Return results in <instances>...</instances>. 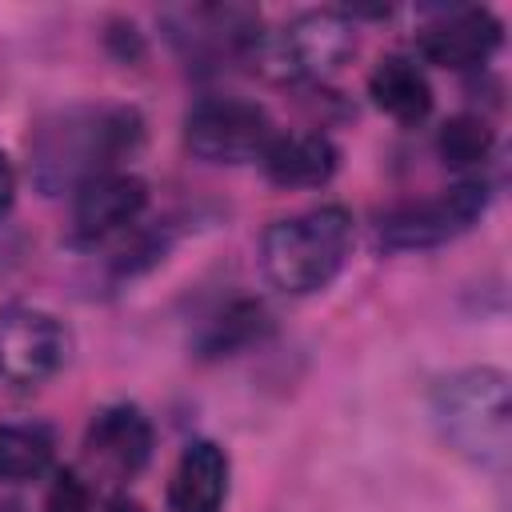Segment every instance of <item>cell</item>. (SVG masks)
Here are the masks:
<instances>
[{
    "mask_svg": "<svg viewBox=\"0 0 512 512\" xmlns=\"http://www.w3.org/2000/svg\"><path fill=\"white\" fill-rule=\"evenodd\" d=\"M44 508H48V512H92V492H88V484L80 480V472H72V468L56 472Z\"/></svg>",
    "mask_w": 512,
    "mask_h": 512,
    "instance_id": "18",
    "label": "cell"
},
{
    "mask_svg": "<svg viewBox=\"0 0 512 512\" xmlns=\"http://www.w3.org/2000/svg\"><path fill=\"white\" fill-rule=\"evenodd\" d=\"M340 152L324 132H276L260 156V168L280 188H320L336 176Z\"/></svg>",
    "mask_w": 512,
    "mask_h": 512,
    "instance_id": "12",
    "label": "cell"
},
{
    "mask_svg": "<svg viewBox=\"0 0 512 512\" xmlns=\"http://www.w3.org/2000/svg\"><path fill=\"white\" fill-rule=\"evenodd\" d=\"M440 440L484 472H504L512 456V392L500 368H460L428 396Z\"/></svg>",
    "mask_w": 512,
    "mask_h": 512,
    "instance_id": "2",
    "label": "cell"
},
{
    "mask_svg": "<svg viewBox=\"0 0 512 512\" xmlns=\"http://www.w3.org/2000/svg\"><path fill=\"white\" fill-rule=\"evenodd\" d=\"M264 328H268L264 308L256 300H236L216 320H208V328L200 336V352L204 356H228V352L244 348L248 340H256Z\"/></svg>",
    "mask_w": 512,
    "mask_h": 512,
    "instance_id": "17",
    "label": "cell"
},
{
    "mask_svg": "<svg viewBox=\"0 0 512 512\" xmlns=\"http://www.w3.org/2000/svg\"><path fill=\"white\" fill-rule=\"evenodd\" d=\"M352 248V216L340 204H320L268 224L260 240V264L272 288L288 296H312L336 280Z\"/></svg>",
    "mask_w": 512,
    "mask_h": 512,
    "instance_id": "3",
    "label": "cell"
},
{
    "mask_svg": "<svg viewBox=\"0 0 512 512\" xmlns=\"http://www.w3.org/2000/svg\"><path fill=\"white\" fill-rule=\"evenodd\" d=\"M492 148H496V132L480 116H452L436 132V152L448 168H476L492 156Z\"/></svg>",
    "mask_w": 512,
    "mask_h": 512,
    "instance_id": "16",
    "label": "cell"
},
{
    "mask_svg": "<svg viewBox=\"0 0 512 512\" xmlns=\"http://www.w3.org/2000/svg\"><path fill=\"white\" fill-rule=\"evenodd\" d=\"M12 200H16V168H12L8 156L0 152V216H8Z\"/></svg>",
    "mask_w": 512,
    "mask_h": 512,
    "instance_id": "19",
    "label": "cell"
},
{
    "mask_svg": "<svg viewBox=\"0 0 512 512\" xmlns=\"http://www.w3.org/2000/svg\"><path fill=\"white\" fill-rule=\"evenodd\" d=\"M228 500V456L212 440H192L168 480V512H220Z\"/></svg>",
    "mask_w": 512,
    "mask_h": 512,
    "instance_id": "13",
    "label": "cell"
},
{
    "mask_svg": "<svg viewBox=\"0 0 512 512\" xmlns=\"http://www.w3.org/2000/svg\"><path fill=\"white\" fill-rule=\"evenodd\" d=\"M488 212V184L460 180L424 200H404L388 208L376 224V236L388 252H424L464 236Z\"/></svg>",
    "mask_w": 512,
    "mask_h": 512,
    "instance_id": "5",
    "label": "cell"
},
{
    "mask_svg": "<svg viewBox=\"0 0 512 512\" xmlns=\"http://www.w3.org/2000/svg\"><path fill=\"white\" fill-rule=\"evenodd\" d=\"M56 440L40 424H0V480L24 484L52 468Z\"/></svg>",
    "mask_w": 512,
    "mask_h": 512,
    "instance_id": "15",
    "label": "cell"
},
{
    "mask_svg": "<svg viewBox=\"0 0 512 512\" xmlns=\"http://www.w3.org/2000/svg\"><path fill=\"white\" fill-rule=\"evenodd\" d=\"M276 136L272 116L244 96H204L184 116V144L208 164H244L260 160Z\"/></svg>",
    "mask_w": 512,
    "mask_h": 512,
    "instance_id": "6",
    "label": "cell"
},
{
    "mask_svg": "<svg viewBox=\"0 0 512 512\" xmlns=\"http://www.w3.org/2000/svg\"><path fill=\"white\" fill-rule=\"evenodd\" d=\"M148 208V184L132 172H104L76 188L72 200V244H104L116 232L132 228Z\"/></svg>",
    "mask_w": 512,
    "mask_h": 512,
    "instance_id": "9",
    "label": "cell"
},
{
    "mask_svg": "<svg viewBox=\"0 0 512 512\" xmlns=\"http://www.w3.org/2000/svg\"><path fill=\"white\" fill-rule=\"evenodd\" d=\"M108 512H144L136 500H128V496H112L108 500Z\"/></svg>",
    "mask_w": 512,
    "mask_h": 512,
    "instance_id": "20",
    "label": "cell"
},
{
    "mask_svg": "<svg viewBox=\"0 0 512 512\" xmlns=\"http://www.w3.org/2000/svg\"><path fill=\"white\" fill-rule=\"evenodd\" d=\"M160 20L172 44L192 60L252 56L260 40V12L252 4H184L168 8Z\"/></svg>",
    "mask_w": 512,
    "mask_h": 512,
    "instance_id": "8",
    "label": "cell"
},
{
    "mask_svg": "<svg viewBox=\"0 0 512 512\" xmlns=\"http://www.w3.org/2000/svg\"><path fill=\"white\" fill-rule=\"evenodd\" d=\"M256 68L272 80H324L356 56V24L344 12H304L280 32H260Z\"/></svg>",
    "mask_w": 512,
    "mask_h": 512,
    "instance_id": "4",
    "label": "cell"
},
{
    "mask_svg": "<svg viewBox=\"0 0 512 512\" xmlns=\"http://www.w3.org/2000/svg\"><path fill=\"white\" fill-rule=\"evenodd\" d=\"M88 464L108 480H132L152 456V424L136 404H108L84 432Z\"/></svg>",
    "mask_w": 512,
    "mask_h": 512,
    "instance_id": "11",
    "label": "cell"
},
{
    "mask_svg": "<svg viewBox=\"0 0 512 512\" xmlns=\"http://www.w3.org/2000/svg\"><path fill=\"white\" fill-rule=\"evenodd\" d=\"M368 96L396 124H420L432 112V84L408 56H384L368 76Z\"/></svg>",
    "mask_w": 512,
    "mask_h": 512,
    "instance_id": "14",
    "label": "cell"
},
{
    "mask_svg": "<svg viewBox=\"0 0 512 512\" xmlns=\"http://www.w3.org/2000/svg\"><path fill=\"white\" fill-rule=\"evenodd\" d=\"M500 44L504 24L488 8H448L416 32V52L436 68H480Z\"/></svg>",
    "mask_w": 512,
    "mask_h": 512,
    "instance_id": "10",
    "label": "cell"
},
{
    "mask_svg": "<svg viewBox=\"0 0 512 512\" xmlns=\"http://www.w3.org/2000/svg\"><path fill=\"white\" fill-rule=\"evenodd\" d=\"M68 348L72 336L64 320H56L44 308L16 304L0 316V380L16 388H32L56 376L68 360Z\"/></svg>",
    "mask_w": 512,
    "mask_h": 512,
    "instance_id": "7",
    "label": "cell"
},
{
    "mask_svg": "<svg viewBox=\"0 0 512 512\" xmlns=\"http://www.w3.org/2000/svg\"><path fill=\"white\" fill-rule=\"evenodd\" d=\"M144 144V120L128 104H72L44 116L28 136V172L44 196L76 192Z\"/></svg>",
    "mask_w": 512,
    "mask_h": 512,
    "instance_id": "1",
    "label": "cell"
}]
</instances>
